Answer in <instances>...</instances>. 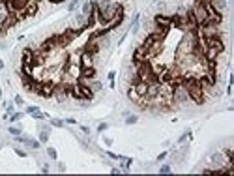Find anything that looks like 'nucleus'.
I'll list each match as a JSON object with an SVG mask.
<instances>
[{
	"mask_svg": "<svg viewBox=\"0 0 234 176\" xmlns=\"http://www.w3.org/2000/svg\"><path fill=\"white\" fill-rule=\"evenodd\" d=\"M155 25H157L161 30H165V32H169L170 30V26H172V17L170 15H155Z\"/></svg>",
	"mask_w": 234,
	"mask_h": 176,
	"instance_id": "nucleus-1",
	"label": "nucleus"
},
{
	"mask_svg": "<svg viewBox=\"0 0 234 176\" xmlns=\"http://www.w3.org/2000/svg\"><path fill=\"white\" fill-rule=\"evenodd\" d=\"M17 141L25 142V144L32 146V148H40V142H37V141H32V139H25V137H17Z\"/></svg>",
	"mask_w": 234,
	"mask_h": 176,
	"instance_id": "nucleus-2",
	"label": "nucleus"
},
{
	"mask_svg": "<svg viewBox=\"0 0 234 176\" xmlns=\"http://www.w3.org/2000/svg\"><path fill=\"white\" fill-rule=\"evenodd\" d=\"M47 154H49V157L56 159V150H54V148H47Z\"/></svg>",
	"mask_w": 234,
	"mask_h": 176,
	"instance_id": "nucleus-3",
	"label": "nucleus"
},
{
	"mask_svg": "<svg viewBox=\"0 0 234 176\" xmlns=\"http://www.w3.org/2000/svg\"><path fill=\"white\" fill-rule=\"evenodd\" d=\"M159 172H161V174H169V172H170V165H163Z\"/></svg>",
	"mask_w": 234,
	"mask_h": 176,
	"instance_id": "nucleus-4",
	"label": "nucleus"
},
{
	"mask_svg": "<svg viewBox=\"0 0 234 176\" xmlns=\"http://www.w3.org/2000/svg\"><path fill=\"white\" fill-rule=\"evenodd\" d=\"M40 141H41V142H47V141H49V135H47V131L40 133Z\"/></svg>",
	"mask_w": 234,
	"mask_h": 176,
	"instance_id": "nucleus-5",
	"label": "nucleus"
},
{
	"mask_svg": "<svg viewBox=\"0 0 234 176\" xmlns=\"http://www.w3.org/2000/svg\"><path fill=\"white\" fill-rule=\"evenodd\" d=\"M137 120H139L137 116H129V118L126 120V124H135V122H137Z\"/></svg>",
	"mask_w": 234,
	"mask_h": 176,
	"instance_id": "nucleus-6",
	"label": "nucleus"
},
{
	"mask_svg": "<svg viewBox=\"0 0 234 176\" xmlns=\"http://www.w3.org/2000/svg\"><path fill=\"white\" fill-rule=\"evenodd\" d=\"M51 124H52V126H56V127H62V126H64V124L60 122V120H51Z\"/></svg>",
	"mask_w": 234,
	"mask_h": 176,
	"instance_id": "nucleus-7",
	"label": "nucleus"
},
{
	"mask_svg": "<svg viewBox=\"0 0 234 176\" xmlns=\"http://www.w3.org/2000/svg\"><path fill=\"white\" fill-rule=\"evenodd\" d=\"M21 116H22L21 113H15V114H11V122H15V120H19Z\"/></svg>",
	"mask_w": 234,
	"mask_h": 176,
	"instance_id": "nucleus-8",
	"label": "nucleus"
},
{
	"mask_svg": "<svg viewBox=\"0 0 234 176\" xmlns=\"http://www.w3.org/2000/svg\"><path fill=\"white\" fill-rule=\"evenodd\" d=\"M77 4H79V0H73V2L69 4V10H75V8H77Z\"/></svg>",
	"mask_w": 234,
	"mask_h": 176,
	"instance_id": "nucleus-9",
	"label": "nucleus"
},
{
	"mask_svg": "<svg viewBox=\"0 0 234 176\" xmlns=\"http://www.w3.org/2000/svg\"><path fill=\"white\" fill-rule=\"evenodd\" d=\"M10 133H13V135H19L21 131L17 129V127H10Z\"/></svg>",
	"mask_w": 234,
	"mask_h": 176,
	"instance_id": "nucleus-10",
	"label": "nucleus"
},
{
	"mask_svg": "<svg viewBox=\"0 0 234 176\" xmlns=\"http://www.w3.org/2000/svg\"><path fill=\"white\" fill-rule=\"evenodd\" d=\"M0 68H4V62H2V60H0Z\"/></svg>",
	"mask_w": 234,
	"mask_h": 176,
	"instance_id": "nucleus-11",
	"label": "nucleus"
}]
</instances>
